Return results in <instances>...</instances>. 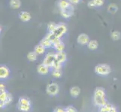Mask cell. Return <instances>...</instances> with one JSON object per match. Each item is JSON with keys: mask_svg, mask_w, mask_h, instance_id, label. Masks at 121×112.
Returning <instances> with one entry per match:
<instances>
[{"mask_svg": "<svg viewBox=\"0 0 121 112\" xmlns=\"http://www.w3.org/2000/svg\"><path fill=\"white\" fill-rule=\"evenodd\" d=\"M93 100L95 105L98 107H102L107 104L105 91L102 88H96L94 91Z\"/></svg>", "mask_w": 121, "mask_h": 112, "instance_id": "obj_1", "label": "cell"}, {"mask_svg": "<svg viewBox=\"0 0 121 112\" xmlns=\"http://www.w3.org/2000/svg\"><path fill=\"white\" fill-rule=\"evenodd\" d=\"M95 72L99 76H108L111 72V67L108 64H100L95 67Z\"/></svg>", "mask_w": 121, "mask_h": 112, "instance_id": "obj_2", "label": "cell"}, {"mask_svg": "<svg viewBox=\"0 0 121 112\" xmlns=\"http://www.w3.org/2000/svg\"><path fill=\"white\" fill-rule=\"evenodd\" d=\"M18 108L20 111L23 112H27L31 108V104L30 99L25 97H21L18 101Z\"/></svg>", "mask_w": 121, "mask_h": 112, "instance_id": "obj_3", "label": "cell"}, {"mask_svg": "<svg viewBox=\"0 0 121 112\" xmlns=\"http://www.w3.org/2000/svg\"><path fill=\"white\" fill-rule=\"evenodd\" d=\"M66 32H67V26H66V25L63 23H60L59 24H57L56 29L54 30L53 33L56 37L61 38Z\"/></svg>", "mask_w": 121, "mask_h": 112, "instance_id": "obj_4", "label": "cell"}, {"mask_svg": "<svg viewBox=\"0 0 121 112\" xmlns=\"http://www.w3.org/2000/svg\"><path fill=\"white\" fill-rule=\"evenodd\" d=\"M46 91L50 96H56L59 93V85L55 82L51 83L47 86Z\"/></svg>", "mask_w": 121, "mask_h": 112, "instance_id": "obj_5", "label": "cell"}, {"mask_svg": "<svg viewBox=\"0 0 121 112\" xmlns=\"http://www.w3.org/2000/svg\"><path fill=\"white\" fill-rule=\"evenodd\" d=\"M55 60H56L55 54H53V53H48L44 57V61H43L42 63L44 64H45L46 66L49 67H52V65H53V62H54V61H55Z\"/></svg>", "mask_w": 121, "mask_h": 112, "instance_id": "obj_6", "label": "cell"}, {"mask_svg": "<svg viewBox=\"0 0 121 112\" xmlns=\"http://www.w3.org/2000/svg\"><path fill=\"white\" fill-rule=\"evenodd\" d=\"M60 14L63 18L69 19L74 15V7L73 5H72L70 7L65 8L63 10H60Z\"/></svg>", "mask_w": 121, "mask_h": 112, "instance_id": "obj_7", "label": "cell"}, {"mask_svg": "<svg viewBox=\"0 0 121 112\" xmlns=\"http://www.w3.org/2000/svg\"><path fill=\"white\" fill-rule=\"evenodd\" d=\"M90 41V37L87 35L84 34V33H82V34L79 35L77 38V42L81 45H87Z\"/></svg>", "mask_w": 121, "mask_h": 112, "instance_id": "obj_8", "label": "cell"}, {"mask_svg": "<svg viewBox=\"0 0 121 112\" xmlns=\"http://www.w3.org/2000/svg\"><path fill=\"white\" fill-rule=\"evenodd\" d=\"M10 75V70L8 69L6 66H1L0 67V78L1 79H5L7 78Z\"/></svg>", "mask_w": 121, "mask_h": 112, "instance_id": "obj_9", "label": "cell"}, {"mask_svg": "<svg viewBox=\"0 0 121 112\" xmlns=\"http://www.w3.org/2000/svg\"><path fill=\"white\" fill-rule=\"evenodd\" d=\"M55 58H56V61H58L62 64H63L66 61L67 55H66V54L64 51L63 52H56V53L55 54Z\"/></svg>", "mask_w": 121, "mask_h": 112, "instance_id": "obj_10", "label": "cell"}, {"mask_svg": "<svg viewBox=\"0 0 121 112\" xmlns=\"http://www.w3.org/2000/svg\"><path fill=\"white\" fill-rule=\"evenodd\" d=\"M37 71H38V73L41 75H47L50 72V67L42 63L38 66Z\"/></svg>", "mask_w": 121, "mask_h": 112, "instance_id": "obj_11", "label": "cell"}, {"mask_svg": "<svg viewBox=\"0 0 121 112\" xmlns=\"http://www.w3.org/2000/svg\"><path fill=\"white\" fill-rule=\"evenodd\" d=\"M19 18L22 22L26 23V22H29L31 19V15L29 12L23 11L19 14Z\"/></svg>", "mask_w": 121, "mask_h": 112, "instance_id": "obj_12", "label": "cell"}, {"mask_svg": "<svg viewBox=\"0 0 121 112\" xmlns=\"http://www.w3.org/2000/svg\"><path fill=\"white\" fill-rule=\"evenodd\" d=\"M72 4L69 2V0H59L57 2V6L60 8V10H63L70 7Z\"/></svg>", "mask_w": 121, "mask_h": 112, "instance_id": "obj_13", "label": "cell"}, {"mask_svg": "<svg viewBox=\"0 0 121 112\" xmlns=\"http://www.w3.org/2000/svg\"><path fill=\"white\" fill-rule=\"evenodd\" d=\"M8 95H9V93H8L7 91L0 93V108H3L6 105L5 101L8 97Z\"/></svg>", "mask_w": 121, "mask_h": 112, "instance_id": "obj_14", "label": "cell"}, {"mask_svg": "<svg viewBox=\"0 0 121 112\" xmlns=\"http://www.w3.org/2000/svg\"><path fill=\"white\" fill-rule=\"evenodd\" d=\"M98 47H99V43H98V41L95 40H91L88 43V44H87V48L91 51L96 50Z\"/></svg>", "mask_w": 121, "mask_h": 112, "instance_id": "obj_15", "label": "cell"}, {"mask_svg": "<svg viewBox=\"0 0 121 112\" xmlns=\"http://www.w3.org/2000/svg\"><path fill=\"white\" fill-rule=\"evenodd\" d=\"M45 50H46V48L41 43L36 45L34 48V51L36 52L37 55H42V54L45 52Z\"/></svg>", "mask_w": 121, "mask_h": 112, "instance_id": "obj_16", "label": "cell"}, {"mask_svg": "<svg viewBox=\"0 0 121 112\" xmlns=\"http://www.w3.org/2000/svg\"><path fill=\"white\" fill-rule=\"evenodd\" d=\"M9 5L13 9H18L21 6V2L20 0H10Z\"/></svg>", "mask_w": 121, "mask_h": 112, "instance_id": "obj_17", "label": "cell"}, {"mask_svg": "<svg viewBox=\"0 0 121 112\" xmlns=\"http://www.w3.org/2000/svg\"><path fill=\"white\" fill-rule=\"evenodd\" d=\"M117 11H118V7L114 3L110 4V5H108V11L109 12L110 14H114L117 13Z\"/></svg>", "mask_w": 121, "mask_h": 112, "instance_id": "obj_18", "label": "cell"}, {"mask_svg": "<svg viewBox=\"0 0 121 112\" xmlns=\"http://www.w3.org/2000/svg\"><path fill=\"white\" fill-rule=\"evenodd\" d=\"M81 93V89L78 88V87H72V88L70 89V94L71 96H72L73 97H77Z\"/></svg>", "mask_w": 121, "mask_h": 112, "instance_id": "obj_19", "label": "cell"}, {"mask_svg": "<svg viewBox=\"0 0 121 112\" xmlns=\"http://www.w3.org/2000/svg\"><path fill=\"white\" fill-rule=\"evenodd\" d=\"M40 43L42 46H44L45 48H50V47L53 46V44H52L51 41L50 40H48L47 37H45L40 41Z\"/></svg>", "mask_w": 121, "mask_h": 112, "instance_id": "obj_20", "label": "cell"}, {"mask_svg": "<svg viewBox=\"0 0 121 112\" xmlns=\"http://www.w3.org/2000/svg\"><path fill=\"white\" fill-rule=\"evenodd\" d=\"M53 47L56 52H63L65 48V43L62 42V41H61V42L58 43L57 44L54 45Z\"/></svg>", "mask_w": 121, "mask_h": 112, "instance_id": "obj_21", "label": "cell"}, {"mask_svg": "<svg viewBox=\"0 0 121 112\" xmlns=\"http://www.w3.org/2000/svg\"><path fill=\"white\" fill-rule=\"evenodd\" d=\"M56 26H57V24L56 23H54V22H50L48 24V26H47L48 32L53 33L54 31V30L56 29Z\"/></svg>", "mask_w": 121, "mask_h": 112, "instance_id": "obj_22", "label": "cell"}, {"mask_svg": "<svg viewBox=\"0 0 121 112\" xmlns=\"http://www.w3.org/2000/svg\"><path fill=\"white\" fill-rule=\"evenodd\" d=\"M37 56H38V55H37L35 51L30 52L27 55V59L30 61H32V62L35 61L37 59Z\"/></svg>", "mask_w": 121, "mask_h": 112, "instance_id": "obj_23", "label": "cell"}, {"mask_svg": "<svg viewBox=\"0 0 121 112\" xmlns=\"http://www.w3.org/2000/svg\"><path fill=\"white\" fill-rule=\"evenodd\" d=\"M112 108H113V105L111 104H108V103H107V104L105 105L104 106L100 107L99 112H109Z\"/></svg>", "mask_w": 121, "mask_h": 112, "instance_id": "obj_24", "label": "cell"}, {"mask_svg": "<svg viewBox=\"0 0 121 112\" xmlns=\"http://www.w3.org/2000/svg\"><path fill=\"white\" fill-rule=\"evenodd\" d=\"M111 38L113 40H119L121 38V34L120 32L117 31H114L111 33Z\"/></svg>", "mask_w": 121, "mask_h": 112, "instance_id": "obj_25", "label": "cell"}, {"mask_svg": "<svg viewBox=\"0 0 121 112\" xmlns=\"http://www.w3.org/2000/svg\"><path fill=\"white\" fill-rule=\"evenodd\" d=\"M62 63H60V62H59L58 61L55 60L53 62V64L52 65V67L53 70H61L62 68Z\"/></svg>", "mask_w": 121, "mask_h": 112, "instance_id": "obj_26", "label": "cell"}, {"mask_svg": "<svg viewBox=\"0 0 121 112\" xmlns=\"http://www.w3.org/2000/svg\"><path fill=\"white\" fill-rule=\"evenodd\" d=\"M52 76L55 78H60L62 76V72L60 70H53L52 71Z\"/></svg>", "mask_w": 121, "mask_h": 112, "instance_id": "obj_27", "label": "cell"}, {"mask_svg": "<svg viewBox=\"0 0 121 112\" xmlns=\"http://www.w3.org/2000/svg\"><path fill=\"white\" fill-rule=\"evenodd\" d=\"M93 2L95 5V7H101L104 5L105 0H93Z\"/></svg>", "mask_w": 121, "mask_h": 112, "instance_id": "obj_28", "label": "cell"}, {"mask_svg": "<svg viewBox=\"0 0 121 112\" xmlns=\"http://www.w3.org/2000/svg\"><path fill=\"white\" fill-rule=\"evenodd\" d=\"M65 111L66 112H78L77 110L74 108L73 106H68L65 108Z\"/></svg>", "mask_w": 121, "mask_h": 112, "instance_id": "obj_29", "label": "cell"}, {"mask_svg": "<svg viewBox=\"0 0 121 112\" xmlns=\"http://www.w3.org/2000/svg\"><path fill=\"white\" fill-rule=\"evenodd\" d=\"M87 6L89 8H95V5L93 2V0H90V1H89L88 3H87Z\"/></svg>", "mask_w": 121, "mask_h": 112, "instance_id": "obj_30", "label": "cell"}, {"mask_svg": "<svg viewBox=\"0 0 121 112\" xmlns=\"http://www.w3.org/2000/svg\"><path fill=\"white\" fill-rule=\"evenodd\" d=\"M12 101V96H11V94L9 93V95H8V97L6 99V101H5V103H6V105H8V104H10L11 102Z\"/></svg>", "mask_w": 121, "mask_h": 112, "instance_id": "obj_31", "label": "cell"}, {"mask_svg": "<svg viewBox=\"0 0 121 112\" xmlns=\"http://www.w3.org/2000/svg\"><path fill=\"white\" fill-rule=\"evenodd\" d=\"M53 112H65V109L62 108H60V107H58V108H56L54 109Z\"/></svg>", "mask_w": 121, "mask_h": 112, "instance_id": "obj_32", "label": "cell"}, {"mask_svg": "<svg viewBox=\"0 0 121 112\" xmlns=\"http://www.w3.org/2000/svg\"><path fill=\"white\" fill-rule=\"evenodd\" d=\"M5 87L4 85L1 84L0 85V93H4V92H5Z\"/></svg>", "mask_w": 121, "mask_h": 112, "instance_id": "obj_33", "label": "cell"}, {"mask_svg": "<svg viewBox=\"0 0 121 112\" xmlns=\"http://www.w3.org/2000/svg\"><path fill=\"white\" fill-rule=\"evenodd\" d=\"M69 2L72 4V5H77V4H78L79 2H80L81 0H69Z\"/></svg>", "mask_w": 121, "mask_h": 112, "instance_id": "obj_34", "label": "cell"}, {"mask_svg": "<svg viewBox=\"0 0 121 112\" xmlns=\"http://www.w3.org/2000/svg\"><path fill=\"white\" fill-rule=\"evenodd\" d=\"M109 112H118V111H117V110L116 108H114V107L113 106V108H112L110 110Z\"/></svg>", "mask_w": 121, "mask_h": 112, "instance_id": "obj_35", "label": "cell"}, {"mask_svg": "<svg viewBox=\"0 0 121 112\" xmlns=\"http://www.w3.org/2000/svg\"><path fill=\"white\" fill-rule=\"evenodd\" d=\"M65 112H66V111H65Z\"/></svg>", "mask_w": 121, "mask_h": 112, "instance_id": "obj_36", "label": "cell"}]
</instances>
